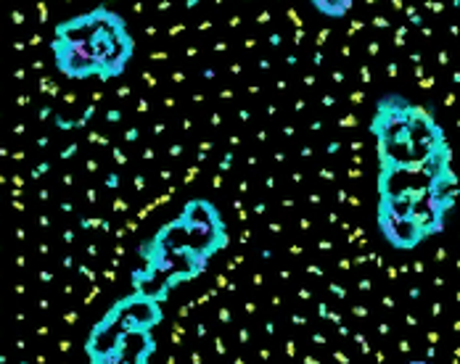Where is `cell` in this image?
Instances as JSON below:
<instances>
[{"mask_svg": "<svg viewBox=\"0 0 460 364\" xmlns=\"http://www.w3.org/2000/svg\"><path fill=\"white\" fill-rule=\"evenodd\" d=\"M352 0H313V8L328 19H344L352 11Z\"/></svg>", "mask_w": 460, "mask_h": 364, "instance_id": "cell-5", "label": "cell"}, {"mask_svg": "<svg viewBox=\"0 0 460 364\" xmlns=\"http://www.w3.org/2000/svg\"><path fill=\"white\" fill-rule=\"evenodd\" d=\"M228 243L230 235L220 209L207 198H190L172 222L162 225L138 248L146 267L133 273V290L167 301L175 285L199 277Z\"/></svg>", "mask_w": 460, "mask_h": 364, "instance_id": "cell-1", "label": "cell"}, {"mask_svg": "<svg viewBox=\"0 0 460 364\" xmlns=\"http://www.w3.org/2000/svg\"><path fill=\"white\" fill-rule=\"evenodd\" d=\"M408 364H429V362H423V360H413V362H408Z\"/></svg>", "mask_w": 460, "mask_h": 364, "instance_id": "cell-6", "label": "cell"}, {"mask_svg": "<svg viewBox=\"0 0 460 364\" xmlns=\"http://www.w3.org/2000/svg\"><path fill=\"white\" fill-rule=\"evenodd\" d=\"M58 27L91 48V53L101 66V74H103L101 82H114L128 74V69L136 58L138 43L130 32L128 19L119 11L98 5L85 13L58 22Z\"/></svg>", "mask_w": 460, "mask_h": 364, "instance_id": "cell-4", "label": "cell"}, {"mask_svg": "<svg viewBox=\"0 0 460 364\" xmlns=\"http://www.w3.org/2000/svg\"><path fill=\"white\" fill-rule=\"evenodd\" d=\"M162 319L164 301L151 293L133 290L114 301L85 338L88 364H151L159 351L154 330Z\"/></svg>", "mask_w": 460, "mask_h": 364, "instance_id": "cell-3", "label": "cell"}, {"mask_svg": "<svg viewBox=\"0 0 460 364\" xmlns=\"http://www.w3.org/2000/svg\"><path fill=\"white\" fill-rule=\"evenodd\" d=\"M368 130L376 137L378 169L418 167L437 153L450 151L445 127L437 117L400 92H386L376 100Z\"/></svg>", "mask_w": 460, "mask_h": 364, "instance_id": "cell-2", "label": "cell"}]
</instances>
